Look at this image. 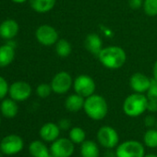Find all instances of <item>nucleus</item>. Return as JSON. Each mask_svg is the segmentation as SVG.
I'll return each mask as SVG.
<instances>
[{
	"label": "nucleus",
	"instance_id": "1",
	"mask_svg": "<svg viewBox=\"0 0 157 157\" xmlns=\"http://www.w3.org/2000/svg\"><path fill=\"white\" fill-rule=\"evenodd\" d=\"M97 57L101 64L108 69H118L127 62V54L125 50L117 45L104 47Z\"/></svg>",
	"mask_w": 157,
	"mask_h": 157
},
{
	"label": "nucleus",
	"instance_id": "2",
	"mask_svg": "<svg viewBox=\"0 0 157 157\" xmlns=\"http://www.w3.org/2000/svg\"><path fill=\"white\" fill-rule=\"evenodd\" d=\"M83 110L88 117L93 120H102L108 113V105L105 97L100 94H94L85 98Z\"/></svg>",
	"mask_w": 157,
	"mask_h": 157
},
{
	"label": "nucleus",
	"instance_id": "3",
	"mask_svg": "<svg viewBox=\"0 0 157 157\" xmlns=\"http://www.w3.org/2000/svg\"><path fill=\"white\" fill-rule=\"evenodd\" d=\"M148 98L143 94L133 93L123 103V112L129 117H138L147 111Z\"/></svg>",
	"mask_w": 157,
	"mask_h": 157
},
{
	"label": "nucleus",
	"instance_id": "4",
	"mask_svg": "<svg viewBox=\"0 0 157 157\" xmlns=\"http://www.w3.org/2000/svg\"><path fill=\"white\" fill-rule=\"evenodd\" d=\"M117 157H144V145L138 140H126L117 146Z\"/></svg>",
	"mask_w": 157,
	"mask_h": 157
},
{
	"label": "nucleus",
	"instance_id": "5",
	"mask_svg": "<svg viewBox=\"0 0 157 157\" xmlns=\"http://www.w3.org/2000/svg\"><path fill=\"white\" fill-rule=\"evenodd\" d=\"M74 92L84 98L93 95L96 89L94 80L86 74H81L75 78L72 86Z\"/></svg>",
	"mask_w": 157,
	"mask_h": 157
},
{
	"label": "nucleus",
	"instance_id": "6",
	"mask_svg": "<svg viewBox=\"0 0 157 157\" xmlns=\"http://www.w3.org/2000/svg\"><path fill=\"white\" fill-rule=\"evenodd\" d=\"M97 140L99 144L108 150L117 148L119 142L117 131L110 126H103L97 132Z\"/></svg>",
	"mask_w": 157,
	"mask_h": 157
},
{
	"label": "nucleus",
	"instance_id": "7",
	"mask_svg": "<svg viewBox=\"0 0 157 157\" xmlns=\"http://www.w3.org/2000/svg\"><path fill=\"white\" fill-rule=\"evenodd\" d=\"M50 85L55 94H65L73 86V78L68 72L60 71L53 77Z\"/></svg>",
	"mask_w": 157,
	"mask_h": 157
},
{
	"label": "nucleus",
	"instance_id": "8",
	"mask_svg": "<svg viewBox=\"0 0 157 157\" xmlns=\"http://www.w3.org/2000/svg\"><path fill=\"white\" fill-rule=\"evenodd\" d=\"M35 37L37 41L44 46H51L56 44L58 41V33L57 31L47 24L41 25L37 28L35 32Z\"/></svg>",
	"mask_w": 157,
	"mask_h": 157
},
{
	"label": "nucleus",
	"instance_id": "9",
	"mask_svg": "<svg viewBox=\"0 0 157 157\" xmlns=\"http://www.w3.org/2000/svg\"><path fill=\"white\" fill-rule=\"evenodd\" d=\"M75 150L74 143L67 138H58L53 141L50 152L55 157H70Z\"/></svg>",
	"mask_w": 157,
	"mask_h": 157
},
{
	"label": "nucleus",
	"instance_id": "10",
	"mask_svg": "<svg viewBox=\"0 0 157 157\" xmlns=\"http://www.w3.org/2000/svg\"><path fill=\"white\" fill-rule=\"evenodd\" d=\"M9 94L11 99L22 102L27 100L32 94V87L31 85L23 81H19L13 82L9 89Z\"/></svg>",
	"mask_w": 157,
	"mask_h": 157
},
{
	"label": "nucleus",
	"instance_id": "11",
	"mask_svg": "<svg viewBox=\"0 0 157 157\" xmlns=\"http://www.w3.org/2000/svg\"><path fill=\"white\" fill-rule=\"evenodd\" d=\"M23 148V140L18 135H9L5 137L1 144H0V149L2 152L7 155H12L20 152Z\"/></svg>",
	"mask_w": 157,
	"mask_h": 157
},
{
	"label": "nucleus",
	"instance_id": "12",
	"mask_svg": "<svg viewBox=\"0 0 157 157\" xmlns=\"http://www.w3.org/2000/svg\"><path fill=\"white\" fill-rule=\"evenodd\" d=\"M151 83V78L141 72H136L129 78V86L133 93H147Z\"/></svg>",
	"mask_w": 157,
	"mask_h": 157
},
{
	"label": "nucleus",
	"instance_id": "13",
	"mask_svg": "<svg viewBox=\"0 0 157 157\" xmlns=\"http://www.w3.org/2000/svg\"><path fill=\"white\" fill-rule=\"evenodd\" d=\"M20 26L14 20H6L0 24V37L5 40H12L19 33Z\"/></svg>",
	"mask_w": 157,
	"mask_h": 157
},
{
	"label": "nucleus",
	"instance_id": "14",
	"mask_svg": "<svg viewBox=\"0 0 157 157\" xmlns=\"http://www.w3.org/2000/svg\"><path fill=\"white\" fill-rule=\"evenodd\" d=\"M84 46L89 53L98 56L99 53L104 48L103 40L97 33H90L85 38Z\"/></svg>",
	"mask_w": 157,
	"mask_h": 157
},
{
	"label": "nucleus",
	"instance_id": "15",
	"mask_svg": "<svg viewBox=\"0 0 157 157\" xmlns=\"http://www.w3.org/2000/svg\"><path fill=\"white\" fill-rule=\"evenodd\" d=\"M60 128L57 124L53 122H48L43 125L40 129V136L45 141H55L59 138Z\"/></svg>",
	"mask_w": 157,
	"mask_h": 157
},
{
	"label": "nucleus",
	"instance_id": "16",
	"mask_svg": "<svg viewBox=\"0 0 157 157\" xmlns=\"http://www.w3.org/2000/svg\"><path fill=\"white\" fill-rule=\"evenodd\" d=\"M85 98L78 95V94H73L68 95L65 100V107L67 111L71 113H77L83 109Z\"/></svg>",
	"mask_w": 157,
	"mask_h": 157
},
{
	"label": "nucleus",
	"instance_id": "17",
	"mask_svg": "<svg viewBox=\"0 0 157 157\" xmlns=\"http://www.w3.org/2000/svg\"><path fill=\"white\" fill-rule=\"evenodd\" d=\"M15 57V47L10 44L0 46V67H5L12 63Z\"/></svg>",
	"mask_w": 157,
	"mask_h": 157
},
{
	"label": "nucleus",
	"instance_id": "18",
	"mask_svg": "<svg viewBox=\"0 0 157 157\" xmlns=\"http://www.w3.org/2000/svg\"><path fill=\"white\" fill-rule=\"evenodd\" d=\"M82 157H99L100 150L97 143L94 140H84L80 149Z\"/></svg>",
	"mask_w": 157,
	"mask_h": 157
},
{
	"label": "nucleus",
	"instance_id": "19",
	"mask_svg": "<svg viewBox=\"0 0 157 157\" xmlns=\"http://www.w3.org/2000/svg\"><path fill=\"white\" fill-rule=\"evenodd\" d=\"M31 8L38 13H46L51 11L56 0H29Z\"/></svg>",
	"mask_w": 157,
	"mask_h": 157
},
{
	"label": "nucleus",
	"instance_id": "20",
	"mask_svg": "<svg viewBox=\"0 0 157 157\" xmlns=\"http://www.w3.org/2000/svg\"><path fill=\"white\" fill-rule=\"evenodd\" d=\"M0 110H1L2 115L5 117L12 118L17 116L19 112V107L15 100L13 99H5L1 103L0 105Z\"/></svg>",
	"mask_w": 157,
	"mask_h": 157
},
{
	"label": "nucleus",
	"instance_id": "21",
	"mask_svg": "<svg viewBox=\"0 0 157 157\" xmlns=\"http://www.w3.org/2000/svg\"><path fill=\"white\" fill-rule=\"evenodd\" d=\"M29 151L33 157H48L50 155L46 145L40 140L33 141L29 146Z\"/></svg>",
	"mask_w": 157,
	"mask_h": 157
},
{
	"label": "nucleus",
	"instance_id": "22",
	"mask_svg": "<svg viewBox=\"0 0 157 157\" xmlns=\"http://www.w3.org/2000/svg\"><path fill=\"white\" fill-rule=\"evenodd\" d=\"M56 45V53L60 57H67L72 52L71 44L66 39H58Z\"/></svg>",
	"mask_w": 157,
	"mask_h": 157
},
{
	"label": "nucleus",
	"instance_id": "23",
	"mask_svg": "<svg viewBox=\"0 0 157 157\" xmlns=\"http://www.w3.org/2000/svg\"><path fill=\"white\" fill-rule=\"evenodd\" d=\"M69 140L74 144H82L86 140V133L84 129L81 127H73L69 129L68 133Z\"/></svg>",
	"mask_w": 157,
	"mask_h": 157
},
{
	"label": "nucleus",
	"instance_id": "24",
	"mask_svg": "<svg viewBox=\"0 0 157 157\" xmlns=\"http://www.w3.org/2000/svg\"><path fill=\"white\" fill-rule=\"evenodd\" d=\"M143 143L146 147L154 149L157 148V129L148 128L143 135Z\"/></svg>",
	"mask_w": 157,
	"mask_h": 157
},
{
	"label": "nucleus",
	"instance_id": "25",
	"mask_svg": "<svg viewBox=\"0 0 157 157\" xmlns=\"http://www.w3.org/2000/svg\"><path fill=\"white\" fill-rule=\"evenodd\" d=\"M142 9L147 16H157V0H143Z\"/></svg>",
	"mask_w": 157,
	"mask_h": 157
},
{
	"label": "nucleus",
	"instance_id": "26",
	"mask_svg": "<svg viewBox=\"0 0 157 157\" xmlns=\"http://www.w3.org/2000/svg\"><path fill=\"white\" fill-rule=\"evenodd\" d=\"M53 90H52L51 85L47 83H41L36 88V94L41 98H47L51 94Z\"/></svg>",
	"mask_w": 157,
	"mask_h": 157
},
{
	"label": "nucleus",
	"instance_id": "27",
	"mask_svg": "<svg viewBox=\"0 0 157 157\" xmlns=\"http://www.w3.org/2000/svg\"><path fill=\"white\" fill-rule=\"evenodd\" d=\"M146 96L148 99L151 100H156L157 101V82L151 78V83L149 88V90L146 93Z\"/></svg>",
	"mask_w": 157,
	"mask_h": 157
},
{
	"label": "nucleus",
	"instance_id": "28",
	"mask_svg": "<svg viewBox=\"0 0 157 157\" xmlns=\"http://www.w3.org/2000/svg\"><path fill=\"white\" fill-rule=\"evenodd\" d=\"M9 89L10 86L8 84V82L3 77L0 76V99H3L8 94Z\"/></svg>",
	"mask_w": 157,
	"mask_h": 157
},
{
	"label": "nucleus",
	"instance_id": "29",
	"mask_svg": "<svg viewBox=\"0 0 157 157\" xmlns=\"http://www.w3.org/2000/svg\"><path fill=\"white\" fill-rule=\"evenodd\" d=\"M156 122H157V119L152 115H148L144 118V125L148 128H151L153 126H155L156 125Z\"/></svg>",
	"mask_w": 157,
	"mask_h": 157
},
{
	"label": "nucleus",
	"instance_id": "30",
	"mask_svg": "<svg viewBox=\"0 0 157 157\" xmlns=\"http://www.w3.org/2000/svg\"><path fill=\"white\" fill-rule=\"evenodd\" d=\"M128 6L133 10H139L143 6V0H128Z\"/></svg>",
	"mask_w": 157,
	"mask_h": 157
},
{
	"label": "nucleus",
	"instance_id": "31",
	"mask_svg": "<svg viewBox=\"0 0 157 157\" xmlns=\"http://www.w3.org/2000/svg\"><path fill=\"white\" fill-rule=\"evenodd\" d=\"M58 127L61 130H67L70 128V126H71V122L69 119L67 118H62L58 121Z\"/></svg>",
	"mask_w": 157,
	"mask_h": 157
},
{
	"label": "nucleus",
	"instance_id": "32",
	"mask_svg": "<svg viewBox=\"0 0 157 157\" xmlns=\"http://www.w3.org/2000/svg\"><path fill=\"white\" fill-rule=\"evenodd\" d=\"M147 111H149V112H151V113H155V112H157V101H156V100L148 99Z\"/></svg>",
	"mask_w": 157,
	"mask_h": 157
},
{
	"label": "nucleus",
	"instance_id": "33",
	"mask_svg": "<svg viewBox=\"0 0 157 157\" xmlns=\"http://www.w3.org/2000/svg\"><path fill=\"white\" fill-rule=\"evenodd\" d=\"M152 78L157 82V60L155 61L153 67H152Z\"/></svg>",
	"mask_w": 157,
	"mask_h": 157
},
{
	"label": "nucleus",
	"instance_id": "34",
	"mask_svg": "<svg viewBox=\"0 0 157 157\" xmlns=\"http://www.w3.org/2000/svg\"><path fill=\"white\" fill-rule=\"evenodd\" d=\"M11 1L17 4H22V3H25L27 0H11Z\"/></svg>",
	"mask_w": 157,
	"mask_h": 157
},
{
	"label": "nucleus",
	"instance_id": "35",
	"mask_svg": "<svg viewBox=\"0 0 157 157\" xmlns=\"http://www.w3.org/2000/svg\"><path fill=\"white\" fill-rule=\"evenodd\" d=\"M144 157H157L156 154H152V153H150V154H145Z\"/></svg>",
	"mask_w": 157,
	"mask_h": 157
},
{
	"label": "nucleus",
	"instance_id": "36",
	"mask_svg": "<svg viewBox=\"0 0 157 157\" xmlns=\"http://www.w3.org/2000/svg\"><path fill=\"white\" fill-rule=\"evenodd\" d=\"M48 157H55V156H54V155H52V154H51V153H50V155H49V156H48Z\"/></svg>",
	"mask_w": 157,
	"mask_h": 157
},
{
	"label": "nucleus",
	"instance_id": "37",
	"mask_svg": "<svg viewBox=\"0 0 157 157\" xmlns=\"http://www.w3.org/2000/svg\"><path fill=\"white\" fill-rule=\"evenodd\" d=\"M0 123H1V119H0Z\"/></svg>",
	"mask_w": 157,
	"mask_h": 157
},
{
	"label": "nucleus",
	"instance_id": "38",
	"mask_svg": "<svg viewBox=\"0 0 157 157\" xmlns=\"http://www.w3.org/2000/svg\"><path fill=\"white\" fill-rule=\"evenodd\" d=\"M156 127H157V122H156Z\"/></svg>",
	"mask_w": 157,
	"mask_h": 157
}]
</instances>
